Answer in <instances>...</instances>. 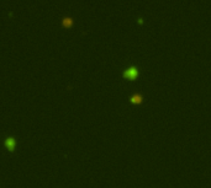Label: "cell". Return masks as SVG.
Listing matches in <instances>:
<instances>
[{
    "label": "cell",
    "mask_w": 211,
    "mask_h": 188,
    "mask_svg": "<svg viewBox=\"0 0 211 188\" xmlns=\"http://www.w3.org/2000/svg\"><path fill=\"white\" fill-rule=\"evenodd\" d=\"M4 145H5V147L9 151H14L15 147H16V140L14 138H6Z\"/></svg>",
    "instance_id": "1"
},
{
    "label": "cell",
    "mask_w": 211,
    "mask_h": 188,
    "mask_svg": "<svg viewBox=\"0 0 211 188\" xmlns=\"http://www.w3.org/2000/svg\"><path fill=\"white\" fill-rule=\"evenodd\" d=\"M136 76H137V70L135 68H130L128 70L125 71V77H127V79L134 80V79H136Z\"/></svg>",
    "instance_id": "2"
},
{
    "label": "cell",
    "mask_w": 211,
    "mask_h": 188,
    "mask_svg": "<svg viewBox=\"0 0 211 188\" xmlns=\"http://www.w3.org/2000/svg\"><path fill=\"white\" fill-rule=\"evenodd\" d=\"M62 25L64 26V27H71V26L73 25V20L71 17H64L63 21H62Z\"/></svg>",
    "instance_id": "3"
},
{
    "label": "cell",
    "mask_w": 211,
    "mask_h": 188,
    "mask_svg": "<svg viewBox=\"0 0 211 188\" xmlns=\"http://www.w3.org/2000/svg\"><path fill=\"white\" fill-rule=\"evenodd\" d=\"M131 101H132L134 103H140V102L142 101V97H141L140 95H135V96H132V99H131Z\"/></svg>",
    "instance_id": "4"
}]
</instances>
